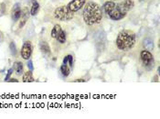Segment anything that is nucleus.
Here are the masks:
<instances>
[{
    "label": "nucleus",
    "instance_id": "obj_21",
    "mask_svg": "<svg viewBox=\"0 0 160 119\" xmlns=\"http://www.w3.org/2000/svg\"><path fill=\"white\" fill-rule=\"evenodd\" d=\"M12 71H13V69H10V70L8 71V73H7V75L6 76V79H5L6 82H7V81L9 80V77H10V75L12 74Z\"/></svg>",
    "mask_w": 160,
    "mask_h": 119
},
{
    "label": "nucleus",
    "instance_id": "obj_2",
    "mask_svg": "<svg viewBox=\"0 0 160 119\" xmlns=\"http://www.w3.org/2000/svg\"><path fill=\"white\" fill-rule=\"evenodd\" d=\"M135 42H137L135 33L130 29H123L117 35L115 45L119 51H128L134 47Z\"/></svg>",
    "mask_w": 160,
    "mask_h": 119
},
{
    "label": "nucleus",
    "instance_id": "obj_4",
    "mask_svg": "<svg viewBox=\"0 0 160 119\" xmlns=\"http://www.w3.org/2000/svg\"><path fill=\"white\" fill-rule=\"evenodd\" d=\"M74 14L72 11L69 9L67 6L58 7L54 10V18L59 21H69L74 18Z\"/></svg>",
    "mask_w": 160,
    "mask_h": 119
},
{
    "label": "nucleus",
    "instance_id": "obj_11",
    "mask_svg": "<svg viewBox=\"0 0 160 119\" xmlns=\"http://www.w3.org/2000/svg\"><path fill=\"white\" fill-rule=\"evenodd\" d=\"M40 10V4L38 1L36 0H32V6H31V9H30V14L32 16H36L37 14L39 13Z\"/></svg>",
    "mask_w": 160,
    "mask_h": 119
},
{
    "label": "nucleus",
    "instance_id": "obj_24",
    "mask_svg": "<svg viewBox=\"0 0 160 119\" xmlns=\"http://www.w3.org/2000/svg\"><path fill=\"white\" fill-rule=\"evenodd\" d=\"M139 1H140V2H143V1H145V0H139Z\"/></svg>",
    "mask_w": 160,
    "mask_h": 119
},
{
    "label": "nucleus",
    "instance_id": "obj_3",
    "mask_svg": "<svg viewBox=\"0 0 160 119\" xmlns=\"http://www.w3.org/2000/svg\"><path fill=\"white\" fill-rule=\"evenodd\" d=\"M103 11L110 19L114 21H119L125 18L127 15L119 7L118 4H115L114 1H106L103 5Z\"/></svg>",
    "mask_w": 160,
    "mask_h": 119
},
{
    "label": "nucleus",
    "instance_id": "obj_14",
    "mask_svg": "<svg viewBox=\"0 0 160 119\" xmlns=\"http://www.w3.org/2000/svg\"><path fill=\"white\" fill-rule=\"evenodd\" d=\"M57 41L60 44H64L66 42V40H67V37H66V33L63 29H61L59 33V35L57 36L56 38Z\"/></svg>",
    "mask_w": 160,
    "mask_h": 119
},
{
    "label": "nucleus",
    "instance_id": "obj_18",
    "mask_svg": "<svg viewBox=\"0 0 160 119\" xmlns=\"http://www.w3.org/2000/svg\"><path fill=\"white\" fill-rule=\"evenodd\" d=\"M9 49L11 51V53L13 54V55H16L17 54V47L15 45L14 42H11L10 45H9Z\"/></svg>",
    "mask_w": 160,
    "mask_h": 119
},
{
    "label": "nucleus",
    "instance_id": "obj_15",
    "mask_svg": "<svg viewBox=\"0 0 160 119\" xmlns=\"http://www.w3.org/2000/svg\"><path fill=\"white\" fill-rule=\"evenodd\" d=\"M40 51L45 53V54H48L50 55L51 54V48H50V45H48L46 41H42L40 45Z\"/></svg>",
    "mask_w": 160,
    "mask_h": 119
},
{
    "label": "nucleus",
    "instance_id": "obj_8",
    "mask_svg": "<svg viewBox=\"0 0 160 119\" xmlns=\"http://www.w3.org/2000/svg\"><path fill=\"white\" fill-rule=\"evenodd\" d=\"M119 7L125 12V13H128L130 10H132L134 7V0H123L122 2L118 4Z\"/></svg>",
    "mask_w": 160,
    "mask_h": 119
},
{
    "label": "nucleus",
    "instance_id": "obj_13",
    "mask_svg": "<svg viewBox=\"0 0 160 119\" xmlns=\"http://www.w3.org/2000/svg\"><path fill=\"white\" fill-rule=\"evenodd\" d=\"M22 81H23L24 82H34L32 71H26V73H23V77H22Z\"/></svg>",
    "mask_w": 160,
    "mask_h": 119
},
{
    "label": "nucleus",
    "instance_id": "obj_9",
    "mask_svg": "<svg viewBox=\"0 0 160 119\" xmlns=\"http://www.w3.org/2000/svg\"><path fill=\"white\" fill-rule=\"evenodd\" d=\"M22 16V10L18 5H16L12 10V18L14 21H18Z\"/></svg>",
    "mask_w": 160,
    "mask_h": 119
},
{
    "label": "nucleus",
    "instance_id": "obj_19",
    "mask_svg": "<svg viewBox=\"0 0 160 119\" xmlns=\"http://www.w3.org/2000/svg\"><path fill=\"white\" fill-rule=\"evenodd\" d=\"M68 65L70 67H73V56L68 55Z\"/></svg>",
    "mask_w": 160,
    "mask_h": 119
},
{
    "label": "nucleus",
    "instance_id": "obj_7",
    "mask_svg": "<svg viewBox=\"0 0 160 119\" xmlns=\"http://www.w3.org/2000/svg\"><path fill=\"white\" fill-rule=\"evenodd\" d=\"M87 2V0H71V1L67 5L69 9L72 11L73 13H76L81 8H83L84 5Z\"/></svg>",
    "mask_w": 160,
    "mask_h": 119
},
{
    "label": "nucleus",
    "instance_id": "obj_22",
    "mask_svg": "<svg viewBox=\"0 0 160 119\" xmlns=\"http://www.w3.org/2000/svg\"><path fill=\"white\" fill-rule=\"evenodd\" d=\"M74 82H85L86 80H84V79H76V80H74Z\"/></svg>",
    "mask_w": 160,
    "mask_h": 119
},
{
    "label": "nucleus",
    "instance_id": "obj_1",
    "mask_svg": "<svg viewBox=\"0 0 160 119\" xmlns=\"http://www.w3.org/2000/svg\"><path fill=\"white\" fill-rule=\"evenodd\" d=\"M83 21L88 26H95L100 24L103 18V11L102 7L93 1L86 2L82 12Z\"/></svg>",
    "mask_w": 160,
    "mask_h": 119
},
{
    "label": "nucleus",
    "instance_id": "obj_10",
    "mask_svg": "<svg viewBox=\"0 0 160 119\" xmlns=\"http://www.w3.org/2000/svg\"><path fill=\"white\" fill-rule=\"evenodd\" d=\"M143 45L145 47V49L147 50V51H153L155 49V44H154V41L149 39V38H146L144 40V42H143Z\"/></svg>",
    "mask_w": 160,
    "mask_h": 119
},
{
    "label": "nucleus",
    "instance_id": "obj_17",
    "mask_svg": "<svg viewBox=\"0 0 160 119\" xmlns=\"http://www.w3.org/2000/svg\"><path fill=\"white\" fill-rule=\"evenodd\" d=\"M60 73H62L63 76L68 77L70 73V69L67 64H63V65L60 66Z\"/></svg>",
    "mask_w": 160,
    "mask_h": 119
},
{
    "label": "nucleus",
    "instance_id": "obj_6",
    "mask_svg": "<svg viewBox=\"0 0 160 119\" xmlns=\"http://www.w3.org/2000/svg\"><path fill=\"white\" fill-rule=\"evenodd\" d=\"M20 54H21V57L24 60L29 61V60L30 59L31 54H32V44L29 40H27L25 43L23 44V46L21 48Z\"/></svg>",
    "mask_w": 160,
    "mask_h": 119
},
{
    "label": "nucleus",
    "instance_id": "obj_5",
    "mask_svg": "<svg viewBox=\"0 0 160 119\" xmlns=\"http://www.w3.org/2000/svg\"><path fill=\"white\" fill-rule=\"evenodd\" d=\"M140 58H141V61L143 62V64L146 67L150 66L153 62H154V56L151 53L150 51H147V50H143L140 52Z\"/></svg>",
    "mask_w": 160,
    "mask_h": 119
},
{
    "label": "nucleus",
    "instance_id": "obj_25",
    "mask_svg": "<svg viewBox=\"0 0 160 119\" xmlns=\"http://www.w3.org/2000/svg\"><path fill=\"white\" fill-rule=\"evenodd\" d=\"M112 1H114V0H112Z\"/></svg>",
    "mask_w": 160,
    "mask_h": 119
},
{
    "label": "nucleus",
    "instance_id": "obj_12",
    "mask_svg": "<svg viewBox=\"0 0 160 119\" xmlns=\"http://www.w3.org/2000/svg\"><path fill=\"white\" fill-rule=\"evenodd\" d=\"M13 69L15 70L16 73L18 75H22L24 73V67H23V64L22 62H17L14 63V66H13Z\"/></svg>",
    "mask_w": 160,
    "mask_h": 119
},
{
    "label": "nucleus",
    "instance_id": "obj_23",
    "mask_svg": "<svg viewBox=\"0 0 160 119\" xmlns=\"http://www.w3.org/2000/svg\"><path fill=\"white\" fill-rule=\"evenodd\" d=\"M8 82H18V81L17 79H14V78H12V79H9V80H8Z\"/></svg>",
    "mask_w": 160,
    "mask_h": 119
},
{
    "label": "nucleus",
    "instance_id": "obj_16",
    "mask_svg": "<svg viewBox=\"0 0 160 119\" xmlns=\"http://www.w3.org/2000/svg\"><path fill=\"white\" fill-rule=\"evenodd\" d=\"M62 29H61V27L59 25V24H56V25L53 27V29H51V38L52 39H56L57 38V36L59 35V31Z\"/></svg>",
    "mask_w": 160,
    "mask_h": 119
},
{
    "label": "nucleus",
    "instance_id": "obj_20",
    "mask_svg": "<svg viewBox=\"0 0 160 119\" xmlns=\"http://www.w3.org/2000/svg\"><path fill=\"white\" fill-rule=\"evenodd\" d=\"M28 67H29V71H33L34 70V67H33V63H32V62L30 61V60H29V61L28 62Z\"/></svg>",
    "mask_w": 160,
    "mask_h": 119
}]
</instances>
